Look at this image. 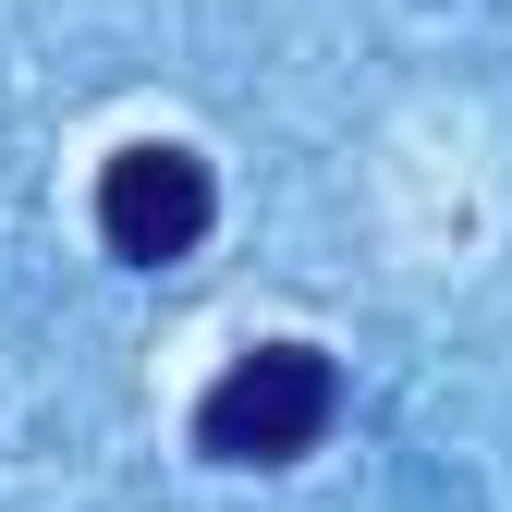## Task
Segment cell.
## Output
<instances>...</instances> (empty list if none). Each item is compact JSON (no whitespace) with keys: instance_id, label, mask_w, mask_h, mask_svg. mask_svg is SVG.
Segmentation results:
<instances>
[{"instance_id":"7a4b0ae2","label":"cell","mask_w":512,"mask_h":512,"mask_svg":"<svg viewBox=\"0 0 512 512\" xmlns=\"http://www.w3.org/2000/svg\"><path fill=\"white\" fill-rule=\"evenodd\" d=\"M220 220V183L196 147H122L98 171V244L122 256V269H171V256H196Z\"/></svg>"},{"instance_id":"6da1fadb","label":"cell","mask_w":512,"mask_h":512,"mask_svg":"<svg viewBox=\"0 0 512 512\" xmlns=\"http://www.w3.org/2000/svg\"><path fill=\"white\" fill-rule=\"evenodd\" d=\"M342 415V366L317 354V342H256L208 378V403H196V452L208 464H305L317 439H330Z\"/></svg>"}]
</instances>
